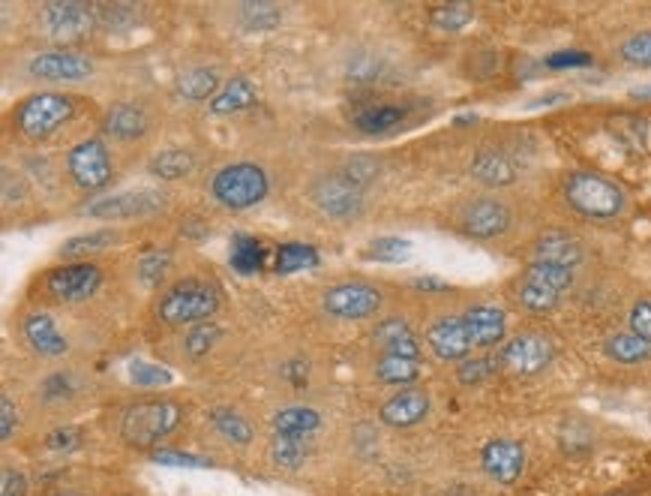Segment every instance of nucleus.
<instances>
[{
  "label": "nucleus",
  "instance_id": "47",
  "mask_svg": "<svg viewBox=\"0 0 651 496\" xmlns=\"http://www.w3.org/2000/svg\"><path fill=\"white\" fill-rule=\"evenodd\" d=\"M628 325L633 335L651 344V298H640V302L630 307Z\"/></svg>",
  "mask_w": 651,
  "mask_h": 496
},
{
  "label": "nucleus",
  "instance_id": "39",
  "mask_svg": "<svg viewBox=\"0 0 651 496\" xmlns=\"http://www.w3.org/2000/svg\"><path fill=\"white\" fill-rule=\"evenodd\" d=\"M408 253H412V244L406 238H378V241H373L370 247L363 250V256L375 262H399L406 260Z\"/></svg>",
  "mask_w": 651,
  "mask_h": 496
},
{
  "label": "nucleus",
  "instance_id": "3",
  "mask_svg": "<svg viewBox=\"0 0 651 496\" xmlns=\"http://www.w3.org/2000/svg\"><path fill=\"white\" fill-rule=\"evenodd\" d=\"M567 208L588 223H616L628 211V190L595 169H577L562 181Z\"/></svg>",
  "mask_w": 651,
  "mask_h": 496
},
{
  "label": "nucleus",
  "instance_id": "26",
  "mask_svg": "<svg viewBox=\"0 0 651 496\" xmlns=\"http://www.w3.org/2000/svg\"><path fill=\"white\" fill-rule=\"evenodd\" d=\"M583 244L570 232H562V229H553L546 235L537 238L534 244V260L555 262V265H565V268L577 271L583 265Z\"/></svg>",
  "mask_w": 651,
  "mask_h": 496
},
{
  "label": "nucleus",
  "instance_id": "6",
  "mask_svg": "<svg viewBox=\"0 0 651 496\" xmlns=\"http://www.w3.org/2000/svg\"><path fill=\"white\" fill-rule=\"evenodd\" d=\"M183 407L171 398H141L120 415V433L136 448H153L181 424Z\"/></svg>",
  "mask_w": 651,
  "mask_h": 496
},
{
  "label": "nucleus",
  "instance_id": "11",
  "mask_svg": "<svg viewBox=\"0 0 651 496\" xmlns=\"http://www.w3.org/2000/svg\"><path fill=\"white\" fill-rule=\"evenodd\" d=\"M97 57L78 49H45L28 57L24 76L40 85H78L87 78L97 76Z\"/></svg>",
  "mask_w": 651,
  "mask_h": 496
},
{
  "label": "nucleus",
  "instance_id": "23",
  "mask_svg": "<svg viewBox=\"0 0 651 496\" xmlns=\"http://www.w3.org/2000/svg\"><path fill=\"white\" fill-rule=\"evenodd\" d=\"M220 87H223L220 70L207 64L183 66L174 76V97L183 103H211L220 94Z\"/></svg>",
  "mask_w": 651,
  "mask_h": 496
},
{
  "label": "nucleus",
  "instance_id": "2",
  "mask_svg": "<svg viewBox=\"0 0 651 496\" xmlns=\"http://www.w3.org/2000/svg\"><path fill=\"white\" fill-rule=\"evenodd\" d=\"M223 307L220 283L207 281L202 274H186L169 286H162L160 298L153 304V316L169 328H195L211 323Z\"/></svg>",
  "mask_w": 651,
  "mask_h": 496
},
{
  "label": "nucleus",
  "instance_id": "52",
  "mask_svg": "<svg viewBox=\"0 0 651 496\" xmlns=\"http://www.w3.org/2000/svg\"><path fill=\"white\" fill-rule=\"evenodd\" d=\"M549 64L553 66H577V64H588L586 54H555L549 57Z\"/></svg>",
  "mask_w": 651,
  "mask_h": 496
},
{
  "label": "nucleus",
  "instance_id": "31",
  "mask_svg": "<svg viewBox=\"0 0 651 496\" xmlns=\"http://www.w3.org/2000/svg\"><path fill=\"white\" fill-rule=\"evenodd\" d=\"M375 379L385 382V386H415L420 379V361L417 358H403V356H382L378 365H375Z\"/></svg>",
  "mask_w": 651,
  "mask_h": 496
},
{
  "label": "nucleus",
  "instance_id": "14",
  "mask_svg": "<svg viewBox=\"0 0 651 496\" xmlns=\"http://www.w3.org/2000/svg\"><path fill=\"white\" fill-rule=\"evenodd\" d=\"M382 289L370 281H340L321 292V310L340 323H363L382 314Z\"/></svg>",
  "mask_w": 651,
  "mask_h": 496
},
{
  "label": "nucleus",
  "instance_id": "34",
  "mask_svg": "<svg viewBox=\"0 0 651 496\" xmlns=\"http://www.w3.org/2000/svg\"><path fill=\"white\" fill-rule=\"evenodd\" d=\"M310 452V440L303 436H286V433H274V443H270V454L279 466L286 469H298L303 464V457Z\"/></svg>",
  "mask_w": 651,
  "mask_h": 496
},
{
  "label": "nucleus",
  "instance_id": "45",
  "mask_svg": "<svg viewBox=\"0 0 651 496\" xmlns=\"http://www.w3.org/2000/svg\"><path fill=\"white\" fill-rule=\"evenodd\" d=\"M316 262V253L310 247H303V244H286V247L279 250L277 256V268L282 271H295V268H307Z\"/></svg>",
  "mask_w": 651,
  "mask_h": 496
},
{
  "label": "nucleus",
  "instance_id": "1",
  "mask_svg": "<svg viewBox=\"0 0 651 496\" xmlns=\"http://www.w3.org/2000/svg\"><path fill=\"white\" fill-rule=\"evenodd\" d=\"M82 97L61 91V87H45V91H31L10 108V130L24 141V145H49L57 139L66 127H73L82 115Z\"/></svg>",
  "mask_w": 651,
  "mask_h": 496
},
{
  "label": "nucleus",
  "instance_id": "33",
  "mask_svg": "<svg viewBox=\"0 0 651 496\" xmlns=\"http://www.w3.org/2000/svg\"><path fill=\"white\" fill-rule=\"evenodd\" d=\"M237 22L246 31H270L282 22V10L274 3H241L237 7Z\"/></svg>",
  "mask_w": 651,
  "mask_h": 496
},
{
  "label": "nucleus",
  "instance_id": "46",
  "mask_svg": "<svg viewBox=\"0 0 651 496\" xmlns=\"http://www.w3.org/2000/svg\"><path fill=\"white\" fill-rule=\"evenodd\" d=\"M153 464H162V466H190V469H202V466H207V461L204 457H195V454H186V452H174V448H153Z\"/></svg>",
  "mask_w": 651,
  "mask_h": 496
},
{
  "label": "nucleus",
  "instance_id": "21",
  "mask_svg": "<svg viewBox=\"0 0 651 496\" xmlns=\"http://www.w3.org/2000/svg\"><path fill=\"white\" fill-rule=\"evenodd\" d=\"M481 464L490 478L502 485H513L525 469V448L516 440H492L483 445Z\"/></svg>",
  "mask_w": 651,
  "mask_h": 496
},
{
  "label": "nucleus",
  "instance_id": "24",
  "mask_svg": "<svg viewBox=\"0 0 651 496\" xmlns=\"http://www.w3.org/2000/svg\"><path fill=\"white\" fill-rule=\"evenodd\" d=\"M471 175L492 190H502L516 181V162L502 151V148H481L471 160Z\"/></svg>",
  "mask_w": 651,
  "mask_h": 496
},
{
  "label": "nucleus",
  "instance_id": "19",
  "mask_svg": "<svg viewBox=\"0 0 651 496\" xmlns=\"http://www.w3.org/2000/svg\"><path fill=\"white\" fill-rule=\"evenodd\" d=\"M22 337L24 344L31 346L33 352L40 358H64L70 352V340L66 335L57 328L52 316L45 314V310H31V314H24L22 319Z\"/></svg>",
  "mask_w": 651,
  "mask_h": 496
},
{
  "label": "nucleus",
  "instance_id": "42",
  "mask_svg": "<svg viewBox=\"0 0 651 496\" xmlns=\"http://www.w3.org/2000/svg\"><path fill=\"white\" fill-rule=\"evenodd\" d=\"M28 196H31V183H28V178H24L19 169L3 166V205L12 208V202L22 205Z\"/></svg>",
  "mask_w": 651,
  "mask_h": 496
},
{
  "label": "nucleus",
  "instance_id": "9",
  "mask_svg": "<svg viewBox=\"0 0 651 496\" xmlns=\"http://www.w3.org/2000/svg\"><path fill=\"white\" fill-rule=\"evenodd\" d=\"M36 22H40L45 40H52L54 49H75L99 28L94 3H82V0L45 3V7H40Z\"/></svg>",
  "mask_w": 651,
  "mask_h": 496
},
{
  "label": "nucleus",
  "instance_id": "8",
  "mask_svg": "<svg viewBox=\"0 0 651 496\" xmlns=\"http://www.w3.org/2000/svg\"><path fill=\"white\" fill-rule=\"evenodd\" d=\"M64 175L82 193L103 196L115 181V154L103 136H85L73 141L64 154Z\"/></svg>",
  "mask_w": 651,
  "mask_h": 496
},
{
  "label": "nucleus",
  "instance_id": "32",
  "mask_svg": "<svg viewBox=\"0 0 651 496\" xmlns=\"http://www.w3.org/2000/svg\"><path fill=\"white\" fill-rule=\"evenodd\" d=\"M120 232L118 229H94V232H87V235H75L66 241L64 247H61V256L66 260H87L90 253H99V250L111 247V244H118Z\"/></svg>",
  "mask_w": 651,
  "mask_h": 496
},
{
  "label": "nucleus",
  "instance_id": "13",
  "mask_svg": "<svg viewBox=\"0 0 651 496\" xmlns=\"http://www.w3.org/2000/svg\"><path fill=\"white\" fill-rule=\"evenodd\" d=\"M450 220H453V229L459 235L474 238V241H492L511 229L513 211L502 196H471L453 208Z\"/></svg>",
  "mask_w": 651,
  "mask_h": 496
},
{
  "label": "nucleus",
  "instance_id": "25",
  "mask_svg": "<svg viewBox=\"0 0 651 496\" xmlns=\"http://www.w3.org/2000/svg\"><path fill=\"white\" fill-rule=\"evenodd\" d=\"M373 344L382 349V356H403V358H417L420 361V340H417V335L408 328V323H403V319H396V316H391V319H385V323L375 325L373 331Z\"/></svg>",
  "mask_w": 651,
  "mask_h": 496
},
{
  "label": "nucleus",
  "instance_id": "7",
  "mask_svg": "<svg viewBox=\"0 0 651 496\" xmlns=\"http://www.w3.org/2000/svg\"><path fill=\"white\" fill-rule=\"evenodd\" d=\"M103 281H106V271L99 262H64V265H52L36 277L33 295L49 304H78L87 302L90 295H97Z\"/></svg>",
  "mask_w": 651,
  "mask_h": 496
},
{
  "label": "nucleus",
  "instance_id": "36",
  "mask_svg": "<svg viewBox=\"0 0 651 496\" xmlns=\"http://www.w3.org/2000/svg\"><path fill=\"white\" fill-rule=\"evenodd\" d=\"M94 10H97V24L106 31H120L139 22V10L132 3H94Z\"/></svg>",
  "mask_w": 651,
  "mask_h": 496
},
{
  "label": "nucleus",
  "instance_id": "16",
  "mask_svg": "<svg viewBox=\"0 0 651 496\" xmlns=\"http://www.w3.org/2000/svg\"><path fill=\"white\" fill-rule=\"evenodd\" d=\"M150 127H153V118H150L148 108L141 103H132V99H120L99 120V136L106 141H115V145H136V141L148 139Z\"/></svg>",
  "mask_w": 651,
  "mask_h": 496
},
{
  "label": "nucleus",
  "instance_id": "22",
  "mask_svg": "<svg viewBox=\"0 0 651 496\" xmlns=\"http://www.w3.org/2000/svg\"><path fill=\"white\" fill-rule=\"evenodd\" d=\"M474 349H495L508 344V314L495 304H471L466 310Z\"/></svg>",
  "mask_w": 651,
  "mask_h": 496
},
{
  "label": "nucleus",
  "instance_id": "17",
  "mask_svg": "<svg viewBox=\"0 0 651 496\" xmlns=\"http://www.w3.org/2000/svg\"><path fill=\"white\" fill-rule=\"evenodd\" d=\"M427 346L438 361H459L462 365L474 352V340H471L466 314L438 316L436 323L427 328Z\"/></svg>",
  "mask_w": 651,
  "mask_h": 496
},
{
  "label": "nucleus",
  "instance_id": "29",
  "mask_svg": "<svg viewBox=\"0 0 651 496\" xmlns=\"http://www.w3.org/2000/svg\"><path fill=\"white\" fill-rule=\"evenodd\" d=\"M321 428L319 410L312 407H303V403H295V407H282V410L274 415V433H286V436H303V440H312V433Z\"/></svg>",
  "mask_w": 651,
  "mask_h": 496
},
{
  "label": "nucleus",
  "instance_id": "4",
  "mask_svg": "<svg viewBox=\"0 0 651 496\" xmlns=\"http://www.w3.org/2000/svg\"><path fill=\"white\" fill-rule=\"evenodd\" d=\"M270 172L262 162L232 160L214 169L207 181V196L225 211H249L270 196Z\"/></svg>",
  "mask_w": 651,
  "mask_h": 496
},
{
  "label": "nucleus",
  "instance_id": "53",
  "mask_svg": "<svg viewBox=\"0 0 651 496\" xmlns=\"http://www.w3.org/2000/svg\"><path fill=\"white\" fill-rule=\"evenodd\" d=\"M607 496H633V494H628V490H616V494H607Z\"/></svg>",
  "mask_w": 651,
  "mask_h": 496
},
{
  "label": "nucleus",
  "instance_id": "49",
  "mask_svg": "<svg viewBox=\"0 0 651 496\" xmlns=\"http://www.w3.org/2000/svg\"><path fill=\"white\" fill-rule=\"evenodd\" d=\"M15 424H19V412H15V403H12L7 394L0 398V436H3V443L12 440V433H15Z\"/></svg>",
  "mask_w": 651,
  "mask_h": 496
},
{
  "label": "nucleus",
  "instance_id": "48",
  "mask_svg": "<svg viewBox=\"0 0 651 496\" xmlns=\"http://www.w3.org/2000/svg\"><path fill=\"white\" fill-rule=\"evenodd\" d=\"M492 370H495L492 358H471V361H462V365H459V379L474 386V382H483V379L490 377Z\"/></svg>",
  "mask_w": 651,
  "mask_h": 496
},
{
  "label": "nucleus",
  "instance_id": "27",
  "mask_svg": "<svg viewBox=\"0 0 651 496\" xmlns=\"http://www.w3.org/2000/svg\"><path fill=\"white\" fill-rule=\"evenodd\" d=\"M199 169V157L190 148H162L148 160V172L160 181H186Z\"/></svg>",
  "mask_w": 651,
  "mask_h": 496
},
{
  "label": "nucleus",
  "instance_id": "50",
  "mask_svg": "<svg viewBox=\"0 0 651 496\" xmlns=\"http://www.w3.org/2000/svg\"><path fill=\"white\" fill-rule=\"evenodd\" d=\"M0 496H28V478L19 469H3Z\"/></svg>",
  "mask_w": 651,
  "mask_h": 496
},
{
  "label": "nucleus",
  "instance_id": "10",
  "mask_svg": "<svg viewBox=\"0 0 651 496\" xmlns=\"http://www.w3.org/2000/svg\"><path fill=\"white\" fill-rule=\"evenodd\" d=\"M169 208V193L139 187V190H120V193H103L85 205V217L99 223H136L160 217Z\"/></svg>",
  "mask_w": 651,
  "mask_h": 496
},
{
  "label": "nucleus",
  "instance_id": "44",
  "mask_svg": "<svg viewBox=\"0 0 651 496\" xmlns=\"http://www.w3.org/2000/svg\"><path fill=\"white\" fill-rule=\"evenodd\" d=\"M232 260L241 271H253L262 265V244L256 238H237L235 247H232Z\"/></svg>",
  "mask_w": 651,
  "mask_h": 496
},
{
  "label": "nucleus",
  "instance_id": "5",
  "mask_svg": "<svg viewBox=\"0 0 651 496\" xmlns=\"http://www.w3.org/2000/svg\"><path fill=\"white\" fill-rule=\"evenodd\" d=\"M574 268H565V265H555V262L532 260L523 268V274L513 283V298L523 307L525 314L544 316L553 314L555 307L562 304L565 292L570 289L574 283Z\"/></svg>",
  "mask_w": 651,
  "mask_h": 496
},
{
  "label": "nucleus",
  "instance_id": "28",
  "mask_svg": "<svg viewBox=\"0 0 651 496\" xmlns=\"http://www.w3.org/2000/svg\"><path fill=\"white\" fill-rule=\"evenodd\" d=\"M256 99L258 91L249 78L232 76L223 87H220V94L207 103V112H211V115H237V112H244V108L256 106Z\"/></svg>",
  "mask_w": 651,
  "mask_h": 496
},
{
  "label": "nucleus",
  "instance_id": "18",
  "mask_svg": "<svg viewBox=\"0 0 651 496\" xmlns=\"http://www.w3.org/2000/svg\"><path fill=\"white\" fill-rule=\"evenodd\" d=\"M499 361H502L504 367H511L513 373H520V377H534V373L546 370L549 361H553V344H549L544 335L523 331V335L511 337V340L502 346Z\"/></svg>",
  "mask_w": 651,
  "mask_h": 496
},
{
  "label": "nucleus",
  "instance_id": "51",
  "mask_svg": "<svg viewBox=\"0 0 651 496\" xmlns=\"http://www.w3.org/2000/svg\"><path fill=\"white\" fill-rule=\"evenodd\" d=\"M49 445H52V448H57V452H70V448H75V445H78V433H75L73 428H66V431H54L52 440H49Z\"/></svg>",
  "mask_w": 651,
  "mask_h": 496
},
{
  "label": "nucleus",
  "instance_id": "20",
  "mask_svg": "<svg viewBox=\"0 0 651 496\" xmlns=\"http://www.w3.org/2000/svg\"><path fill=\"white\" fill-rule=\"evenodd\" d=\"M429 391L420 389V386H408V389H399L394 398H387L382 403V421L391 424V428H415L429 415Z\"/></svg>",
  "mask_w": 651,
  "mask_h": 496
},
{
  "label": "nucleus",
  "instance_id": "35",
  "mask_svg": "<svg viewBox=\"0 0 651 496\" xmlns=\"http://www.w3.org/2000/svg\"><path fill=\"white\" fill-rule=\"evenodd\" d=\"M211 419H214L216 433H223L225 440H232V443H237V445H246L249 440H253V424H249V421H246L241 412L216 410Z\"/></svg>",
  "mask_w": 651,
  "mask_h": 496
},
{
  "label": "nucleus",
  "instance_id": "12",
  "mask_svg": "<svg viewBox=\"0 0 651 496\" xmlns=\"http://www.w3.org/2000/svg\"><path fill=\"white\" fill-rule=\"evenodd\" d=\"M310 202L337 223H354L366 211V190L345 172L333 169V172H321L319 178H312Z\"/></svg>",
  "mask_w": 651,
  "mask_h": 496
},
{
  "label": "nucleus",
  "instance_id": "30",
  "mask_svg": "<svg viewBox=\"0 0 651 496\" xmlns=\"http://www.w3.org/2000/svg\"><path fill=\"white\" fill-rule=\"evenodd\" d=\"M604 352L612 361H619V365H645L651 361V344L649 340H642L633 331H616V335L607 337V344H604Z\"/></svg>",
  "mask_w": 651,
  "mask_h": 496
},
{
  "label": "nucleus",
  "instance_id": "41",
  "mask_svg": "<svg viewBox=\"0 0 651 496\" xmlns=\"http://www.w3.org/2000/svg\"><path fill=\"white\" fill-rule=\"evenodd\" d=\"M129 377H132V382L141 386V389H160V386H169L171 382L169 370L160 365H150V361H132Z\"/></svg>",
  "mask_w": 651,
  "mask_h": 496
},
{
  "label": "nucleus",
  "instance_id": "40",
  "mask_svg": "<svg viewBox=\"0 0 651 496\" xmlns=\"http://www.w3.org/2000/svg\"><path fill=\"white\" fill-rule=\"evenodd\" d=\"M340 172H345L354 183H361L363 190H366V187L375 181V175H378V162H375V157H370V154H354V157H349V160L342 162Z\"/></svg>",
  "mask_w": 651,
  "mask_h": 496
},
{
  "label": "nucleus",
  "instance_id": "37",
  "mask_svg": "<svg viewBox=\"0 0 651 496\" xmlns=\"http://www.w3.org/2000/svg\"><path fill=\"white\" fill-rule=\"evenodd\" d=\"M471 19H474L471 3H441L429 12V22L436 24L438 31H462Z\"/></svg>",
  "mask_w": 651,
  "mask_h": 496
},
{
  "label": "nucleus",
  "instance_id": "38",
  "mask_svg": "<svg viewBox=\"0 0 651 496\" xmlns=\"http://www.w3.org/2000/svg\"><path fill=\"white\" fill-rule=\"evenodd\" d=\"M619 57L630 66L651 70V28H649V31L630 33L628 40H621Z\"/></svg>",
  "mask_w": 651,
  "mask_h": 496
},
{
  "label": "nucleus",
  "instance_id": "43",
  "mask_svg": "<svg viewBox=\"0 0 651 496\" xmlns=\"http://www.w3.org/2000/svg\"><path fill=\"white\" fill-rule=\"evenodd\" d=\"M220 337V328H216L214 323H204V325H195V328H190V335H186V352L193 358H202L211 346H214V340Z\"/></svg>",
  "mask_w": 651,
  "mask_h": 496
},
{
  "label": "nucleus",
  "instance_id": "15",
  "mask_svg": "<svg viewBox=\"0 0 651 496\" xmlns=\"http://www.w3.org/2000/svg\"><path fill=\"white\" fill-rule=\"evenodd\" d=\"M412 106L403 99H391L382 91H370L354 97L352 108V127L363 136H387L403 127V120H408Z\"/></svg>",
  "mask_w": 651,
  "mask_h": 496
}]
</instances>
